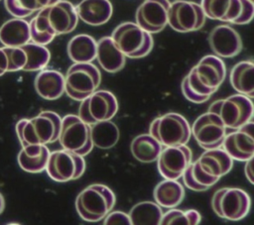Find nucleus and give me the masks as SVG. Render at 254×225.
Segmentation results:
<instances>
[{"label": "nucleus", "mask_w": 254, "mask_h": 225, "mask_svg": "<svg viewBox=\"0 0 254 225\" xmlns=\"http://www.w3.org/2000/svg\"><path fill=\"white\" fill-rule=\"evenodd\" d=\"M21 48L25 51L27 61L23 68L25 71H37L44 69L51 58V54L48 48L35 43H27Z\"/></svg>", "instance_id": "nucleus-32"}, {"label": "nucleus", "mask_w": 254, "mask_h": 225, "mask_svg": "<svg viewBox=\"0 0 254 225\" xmlns=\"http://www.w3.org/2000/svg\"><path fill=\"white\" fill-rule=\"evenodd\" d=\"M116 96L108 90H95L80 101L78 117L91 125L100 121L111 120L118 111Z\"/></svg>", "instance_id": "nucleus-9"}, {"label": "nucleus", "mask_w": 254, "mask_h": 225, "mask_svg": "<svg viewBox=\"0 0 254 225\" xmlns=\"http://www.w3.org/2000/svg\"><path fill=\"white\" fill-rule=\"evenodd\" d=\"M153 195L161 207L174 208L184 200L185 188L178 179L165 178L155 186Z\"/></svg>", "instance_id": "nucleus-27"}, {"label": "nucleus", "mask_w": 254, "mask_h": 225, "mask_svg": "<svg viewBox=\"0 0 254 225\" xmlns=\"http://www.w3.org/2000/svg\"><path fill=\"white\" fill-rule=\"evenodd\" d=\"M201 220L199 212L195 209L181 210L169 208L163 213L160 224L162 225H197Z\"/></svg>", "instance_id": "nucleus-34"}, {"label": "nucleus", "mask_w": 254, "mask_h": 225, "mask_svg": "<svg viewBox=\"0 0 254 225\" xmlns=\"http://www.w3.org/2000/svg\"><path fill=\"white\" fill-rule=\"evenodd\" d=\"M253 134L254 123L251 120L233 132L226 133L221 147L232 160L245 162L254 156Z\"/></svg>", "instance_id": "nucleus-16"}, {"label": "nucleus", "mask_w": 254, "mask_h": 225, "mask_svg": "<svg viewBox=\"0 0 254 225\" xmlns=\"http://www.w3.org/2000/svg\"><path fill=\"white\" fill-rule=\"evenodd\" d=\"M205 18L200 4L187 0H176L170 3L168 25L177 32L197 31L203 27Z\"/></svg>", "instance_id": "nucleus-11"}, {"label": "nucleus", "mask_w": 254, "mask_h": 225, "mask_svg": "<svg viewBox=\"0 0 254 225\" xmlns=\"http://www.w3.org/2000/svg\"><path fill=\"white\" fill-rule=\"evenodd\" d=\"M51 32L55 37L72 32L78 22L75 6L66 0L41 9Z\"/></svg>", "instance_id": "nucleus-15"}, {"label": "nucleus", "mask_w": 254, "mask_h": 225, "mask_svg": "<svg viewBox=\"0 0 254 225\" xmlns=\"http://www.w3.org/2000/svg\"><path fill=\"white\" fill-rule=\"evenodd\" d=\"M60 0H4L6 10L15 18H25Z\"/></svg>", "instance_id": "nucleus-33"}, {"label": "nucleus", "mask_w": 254, "mask_h": 225, "mask_svg": "<svg viewBox=\"0 0 254 225\" xmlns=\"http://www.w3.org/2000/svg\"><path fill=\"white\" fill-rule=\"evenodd\" d=\"M62 117L54 111H42L35 117L23 118L16 124V133L22 147L47 145L58 141Z\"/></svg>", "instance_id": "nucleus-1"}, {"label": "nucleus", "mask_w": 254, "mask_h": 225, "mask_svg": "<svg viewBox=\"0 0 254 225\" xmlns=\"http://www.w3.org/2000/svg\"><path fill=\"white\" fill-rule=\"evenodd\" d=\"M29 27L31 41L35 44L46 46L56 38L51 32L42 10L38 11V14L29 22Z\"/></svg>", "instance_id": "nucleus-35"}, {"label": "nucleus", "mask_w": 254, "mask_h": 225, "mask_svg": "<svg viewBox=\"0 0 254 225\" xmlns=\"http://www.w3.org/2000/svg\"><path fill=\"white\" fill-rule=\"evenodd\" d=\"M116 201L110 187L100 183L90 184L81 190L75 199L78 216L86 222H98L112 210Z\"/></svg>", "instance_id": "nucleus-2"}, {"label": "nucleus", "mask_w": 254, "mask_h": 225, "mask_svg": "<svg viewBox=\"0 0 254 225\" xmlns=\"http://www.w3.org/2000/svg\"><path fill=\"white\" fill-rule=\"evenodd\" d=\"M101 82V73L91 62H74L64 76V93L75 100L81 101L97 90Z\"/></svg>", "instance_id": "nucleus-4"}, {"label": "nucleus", "mask_w": 254, "mask_h": 225, "mask_svg": "<svg viewBox=\"0 0 254 225\" xmlns=\"http://www.w3.org/2000/svg\"><path fill=\"white\" fill-rule=\"evenodd\" d=\"M181 88H182L183 95L189 101H190L192 103H196V104L203 103V102L207 101L210 98L209 96H206V95L203 94V92L201 91L199 85L197 84V82L194 79L190 70L184 77V79L182 81Z\"/></svg>", "instance_id": "nucleus-37"}, {"label": "nucleus", "mask_w": 254, "mask_h": 225, "mask_svg": "<svg viewBox=\"0 0 254 225\" xmlns=\"http://www.w3.org/2000/svg\"><path fill=\"white\" fill-rule=\"evenodd\" d=\"M244 172L246 178L249 180L251 184L254 183V174H253V158L245 161V167H244Z\"/></svg>", "instance_id": "nucleus-41"}, {"label": "nucleus", "mask_w": 254, "mask_h": 225, "mask_svg": "<svg viewBox=\"0 0 254 225\" xmlns=\"http://www.w3.org/2000/svg\"><path fill=\"white\" fill-rule=\"evenodd\" d=\"M90 137L93 147L109 150L117 144L120 132L115 123L111 120H105L90 125Z\"/></svg>", "instance_id": "nucleus-30"}, {"label": "nucleus", "mask_w": 254, "mask_h": 225, "mask_svg": "<svg viewBox=\"0 0 254 225\" xmlns=\"http://www.w3.org/2000/svg\"><path fill=\"white\" fill-rule=\"evenodd\" d=\"M7 58H8V69L7 71H18L23 70L26 61L27 56L25 51L21 47H3Z\"/></svg>", "instance_id": "nucleus-38"}, {"label": "nucleus", "mask_w": 254, "mask_h": 225, "mask_svg": "<svg viewBox=\"0 0 254 225\" xmlns=\"http://www.w3.org/2000/svg\"><path fill=\"white\" fill-rule=\"evenodd\" d=\"M149 134L164 147L187 145L191 136L189 121L175 112L155 118L150 125Z\"/></svg>", "instance_id": "nucleus-5"}, {"label": "nucleus", "mask_w": 254, "mask_h": 225, "mask_svg": "<svg viewBox=\"0 0 254 225\" xmlns=\"http://www.w3.org/2000/svg\"><path fill=\"white\" fill-rule=\"evenodd\" d=\"M251 207L249 194L238 187H222L217 189L211 198V208L220 218L239 221L245 218Z\"/></svg>", "instance_id": "nucleus-7"}, {"label": "nucleus", "mask_w": 254, "mask_h": 225, "mask_svg": "<svg viewBox=\"0 0 254 225\" xmlns=\"http://www.w3.org/2000/svg\"><path fill=\"white\" fill-rule=\"evenodd\" d=\"M169 0H145L135 14L136 24L150 34L159 33L168 25Z\"/></svg>", "instance_id": "nucleus-17"}, {"label": "nucleus", "mask_w": 254, "mask_h": 225, "mask_svg": "<svg viewBox=\"0 0 254 225\" xmlns=\"http://www.w3.org/2000/svg\"><path fill=\"white\" fill-rule=\"evenodd\" d=\"M8 69V58L4 48H0V76H2Z\"/></svg>", "instance_id": "nucleus-42"}, {"label": "nucleus", "mask_w": 254, "mask_h": 225, "mask_svg": "<svg viewBox=\"0 0 254 225\" xmlns=\"http://www.w3.org/2000/svg\"><path fill=\"white\" fill-rule=\"evenodd\" d=\"M229 81L233 89L249 98L254 97V63L252 60H241L230 70Z\"/></svg>", "instance_id": "nucleus-25"}, {"label": "nucleus", "mask_w": 254, "mask_h": 225, "mask_svg": "<svg viewBox=\"0 0 254 225\" xmlns=\"http://www.w3.org/2000/svg\"><path fill=\"white\" fill-rule=\"evenodd\" d=\"M163 146L150 134L136 136L130 145L132 156L139 162L150 164L157 161Z\"/></svg>", "instance_id": "nucleus-29"}, {"label": "nucleus", "mask_w": 254, "mask_h": 225, "mask_svg": "<svg viewBox=\"0 0 254 225\" xmlns=\"http://www.w3.org/2000/svg\"><path fill=\"white\" fill-rule=\"evenodd\" d=\"M205 17L221 22L233 23L241 11L240 0H201Z\"/></svg>", "instance_id": "nucleus-24"}, {"label": "nucleus", "mask_w": 254, "mask_h": 225, "mask_svg": "<svg viewBox=\"0 0 254 225\" xmlns=\"http://www.w3.org/2000/svg\"><path fill=\"white\" fill-rule=\"evenodd\" d=\"M190 71L202 92L209 97L219 88L226 75L224 61L214 55L201 57Z\"/></svg>", "instance_id": "nucleus-13"}, {"label": "nucleus", "mask_w": 254, "mask_h": 225, "mask_svg": "<svg viewBox=\"0 0 254 225\" xmlns=\"http://www.w3.org/2000/svg\"><path fill=\"white\" fill-rule=\"evenodd\" d=\"M96 59L102 69L114 73L124 67L126 56L119 51L111 37H103L97 42Z\"/></svg>", "instance_id": "nucleus-22"}, {"label": "nucleus", "mask_w": 254, "mask_h": 225, "mask_svg": "<svg viewBox=\"0 0 254 225\" xmlns=\"http://www.w3.org/2000/svg\"><path fill=\"white\" fill-rule=\"evenodd\" d=\"M211 51L219 57H233L242 50V41L238 32L228 25L214 27L208 36Z\"/></svg>", "instance_id": "nucleus-19"}, {"label": "nucleus", "mask_w": 254, "mask_h": 225, "mask_svg": "<svg viewBox=\"0 0 254 225\" xmlns=\"http://www.w3.org/2000/svg\"><path fill=\"white\" fill-rule=\"evenodd\" d=\"M75 10L78 19L90 26H100L107 23L113 12L109 0H82Z\"/></svg>", "instance_id": "nucleus-20"}, {"label": "nucleus", "mask_w": 254, "mask_h": 225, "mask_svg": "<svg viewBox=\"0 0 254 225\" xmlns=\"http://www.w3.org/2000/svg\"><path fill=\"white\" fill-rule=\"evenodd\" d=\"M241 1V11L239 16L234 20L233 24L245 25L252 21L254 15V4L253 0H240Z\"/></svg>", "instance_id": "nucleus-39"}, {"label": "nucleus", "mask_w": 254, "mask_h": 225, "mask_svg": "<svg viewBox=\"0 0 254 225\" xmlns=\"http://www.w3.org/2000/svg\"><path fill=\"white\" fill-rule=\"evenodd\" d=\"M58 141L63 149L82 157L88 155L93 149L90 125L82 121L78 115L67 114L62 118Z\"/></svg>", "instance_id": "nucleus-8"}, {"label": "nucleus", "mask_w": 254, "mask_h": 225, "mask_svg": "<svg viewBox=\"0 0 254 225\" xmlns=\"http://www.w3.org/2000/svg\"><path fill=\"white\" fill-rule=\"evenodd\" d=\"M30 41L29 22L22 18L8 20L0 28V42L4 47H21Z\"/></svg>", "instance_id": "nucleus-26"}, {"label": "nucleus", "mask_w": 254, "mask_h": 225, "mask_svg": "<svg viewBox=\"0 0 254 225\" xmlns=\"http://www.w3.org/2000/svg\"><path fill=\"white\" fill-rule=\"evenodd\" d=\"M128 214L133 225H159L163 211L156 202L142 201L135 204Z\"/></svg>", "instance_id": "nucleus-31"}, {"label": "nucleus", "mask_w": 254, "mask_h": 225, "mask_svg": "<svg viewBox=\"0 0 254 225\" xmlns=\"http://www.w3.org/2000/svg\"><path fill=\"white\" fill-rule=\"evenodd\" d=\"M182 177L184 184L190 190L194 191H203L214 185V183H212L201 173L195 162H191L189 165Z\"/></svg>", "instance_id": "nucleus-36"}, {"label": "nucleus", "mask_w": 254, "mask_h": 225, "mask_svg": "<svg viewBox=\"0 0 254 225\" xmlns=\"http://www.w3.org/2000/svg\"><path fill=\"white\" fill-rule=\"evenodd\" d=\"M50 153L46 145H28L22 147L17 158L18 164L27 172H42L46 169Z\"/></svg>", "instance_id": "nucleus-23"}, {"label": "nucleus", "mask_w": 254, "mask_h": 225, "mask_svg": "<svg viewBox=\"0 0 254 225\" xmlns=\"http://www.w3.org/2000/svg\"><path fill=\"white\" fill-rule=\"evenodd\" d=\"M190 132L200 148L209 150L221 147L226 127L216 114L207 111L193 121Z\"/></svg>", "instance_id": "nucleus-12"}, {"label": "nucleus", "mask_w": 254, "mask_h": 225, "mask_svg": "<svg viewBox=\"0 0 254 225\" xmlns=\"http://www.w3.org/2000/svg\"><path fill=\"white\" fill-rule=\"evenodd\" d=\"M194 162L201 173L214 184L233 167V160L220 147L205 150Z\"/></svg>", "instance_id": "nucleus-18"}, {"label": "nucleus", "mask_w": 254, "mask_h": 225, "mask_svg": "<svg viewBox=\"0 0 254 225\" xmlns=\"http://www.w3.org/2000/svg\"><path fill=\"white\" fill-rule=\"evenodd\" d=\"M5 208V201H4V197L3 195L0 193V214L3 212Z\"/></svg>", "instance_id": "nucleus-43"}, {"label": "nucleus", "mask_w": 254, "mask_h": 225, "mask_svg": "<svg viewBox=\"0 0 254 225\" xmlns=\"http://www.w3.org/2000/svg\"><path fill=\"white\" fill-rule=\"evenodd\" d=\"M111 38L119 51L130 58H141L148 56L154 46L152 34L134 22H124L118 25Z\"/></svg>", "instance_id": "nucleus-3"}, {"label": "nucleus", "mask_w": 254, "mask_h": 225, "mask_svg": "<svg viewBox=\"0 0 254 225\" xmlns=\"http://www.w3.org/2000/svg\"><path fill=\"white\" fill-rule=\"evenodd\" d=\"M252 99L237 93L212 102L208 111L216 114L226 129L235 130L251 121L253 117Z\"/></svg>", "instance_id": "nucleus-6"}, {"label": "nucleus", "mask_w": 254, "mask_h": 225, "mask_svg": "<svg viewBox=\"0 0 254 225\" xmlns=\"http://www.w3.org/2000/svg\"><path fill=\"white\" fill-rule=\"evenodd\" d=\"M85 170V161L82 156L67 150L50 153L46 171L55 181L66 182L79 178Z\"/></svg>", "instance_id": "nucleus-10"}, {"label": "nucleus", "mask_w": 254, "mask_h": 225, "mask_svg": "<svg viewBox=\"0 0 254 225\" xmlns=\"http://www.w3.org/2000/svg\"><path fill=\"white\" fill-rule=\"evenodd\" d=\"M97 42L93 37L79 34L72 37L67 44V55L73 62H91L96 58Z\"/></svg>", "instance_id": "nucleus-28"}, {"label": "nucleus", "mask_w": 254, "mask_h": 225, "mask_svg": "<svg viewBox=\"0 0 254 225\" xmlns=\"http://www.w3.org/2000/svg\"><path fill=\"white\" fill-rule=\"evenodd\" d=\"M103 224L105 225H130L131 220L128 213L123 211H113L109 212L103 218Z\"/></svg>", "instance_id": "nucleus-40"}, {"label": "nucleus", "mask_w": 254, "mask_h": 225, "mask_svg": "<svg viewBox=\"0 0 254 225\" xmlns=\"http://www.w3.org/2000/svg\"><path fill=\"white\" fill-rule=\"evenodd\" d=\"M34 85L42 98L56 100L64 93V76L56 69H42L37 74Z\"/></svg>", "instance_id": "nucleus-21"}, {"label": "nucleus", "mask_w": 254, "mask_h": 225, "mask_svg": "<svg viewBox=\"0 0 254 225\" xmlns=\"http://www.w3.org/2000/svg\"><path fill=\"white\" fill-rule=\"evenodd\" d=\"M192 153L187 145L162 149L158 159V170L164 178L179 179L191 163Z\"/></svg>", "instance_id": "nucleus-14"}]
</instances>
